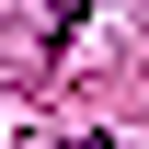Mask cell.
Masks as SVG:
<instances>
[{"label":"cell","instance_id":"1","mask_svg":"<svg viewBox=\"0 0 149 149\" xmlns=\"http://www.w3.org/2000/svg\"><path fill=\"white\" fill-rule=\"evenodd\" d=\"M80 149H126V138H80Z\"/></svg>","mask_w":149,"mask_h":149}]
</instances>
